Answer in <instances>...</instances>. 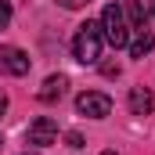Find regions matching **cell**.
<instances>
[{"mask_svg":"<svg viewBox=\"0 0 155 155\" xmlns=\"http://www.w3.org/2000/svg\"><path fill=\"white\" fill-rule=\"evenodd\" d=\"M101 47H105V33H101V22H83L76 29V36H72V54H76V61L83 65H97L101 61Z\"/></svg>","mask_w":155,"mask_h":155,"instance_id":"cell-1","label":"cell"},{"mask_svg":"<svg viewBox=\"0 0 155 155\" xmlns=\"http://www.w3.org/2000/svg\"><path fill=\"white\" fill-rule=\"evenodd\" d=\"M101 33L112 47H126L130 43V25H126V15H123V4H108L101 11Z\"/></svg>","mask_w":155,"mask_h":155,"instance_id":"cell-2","label":"cell"},{"mask_svg":"<svg viewBox=\"0 0 155 155\" xmlns=\"http://www.w3.org/2000/svg\"><path fill=\"white\" fill-rule=\"evenodd\" d=\"M76 108L79 116H90V119H105L112 112V97L108 94H101V90H83L76 97Z\"/></svg>","mask_w":155,"mask_h":155,"instance_id":"cell-3","label":"cell"},{"mask_svg":"<svg viewBox=\"0 0 155 155\" xmlns=\"http://www.w3.org/2000/svg\"><path fill=\"white\" fill-rule=\"evenodd\" d=\"M25 141L36 144V148L54 144V141H58V123H54L51 116H36L33 123H29V130H25Z\"/></svg>","mask_w":155,"mask_h":155,"instance_id":"cell-4","label":"cell"},{"mask_svg":"<svg viewBox=\"0 0 155 155\" xmlns=\"http://www.w3.org/2000/svg\"><path fill=\"white\" fill-rule=\"evenodd\" d=\"M0 72L7 76H25L29 72V54L18 47H0Z\"/></svg>","mask_w":155,"mask_h":155,"instance_id":"cell-5","label":"cell"},{"mask_svg":"<svg viewBox=\"0 0 155 155\" xmlns=\"http://www.w3.org/2000/svg\"><path fill=\"white\" fill-rule=\"evenodd\" d=\"M130 112L134 116H152L155 112V94L148 87H130Z\"/></svg>","mask_w":155,"mask_h":155,"instance_id":"cell-6","label":"cell"},{"mask_svg":"<svg viewBox=\"0 0 155 155\" xmlns=\"http://www.w3.org/2000/svg\"><path fill=\"white\" fill-rule=\"evenodd\" d=\"M65 87H69V79L65 76H47L43 79V87H40V101H43V105H51V101H58V97H61V94H65Z\"/></svg>","mask_w":155,"mask_h":155,"instance_id":"cell-7","label":"cell"},{"mask_svg":"<svg viewBox=\"0 0 155 155\" xmlns=\"http://www.w3.org/2000/svg\"><path fill=\"white\" fill-rule=\"evenodd\" d=\"M152 47H155V36L148 33V29H137V36H134L130 43H126V51H130L134 58H144V54H148Z\"/></svg>","mask_w":155,"mask_h":155,"instance_id":"cell-8","label":"cell"},{"mask_svg":"<svg viewBox=\"0 0 155 155\" xmlns=\"http://www.w3.org/2000/svg\"><path fill=\"white\" fill-rule=\"evenodd\" d=\"M123 4V11L130 15V25L134 29H144V4L141 0H119Z\"/></svg>","mask_w":155,"mask_h":155,"instance_id":"cell-9","label":"cell"},{"mask_svg":"<svg viewBox=\"0 0 155 155\" xmlns=\"http://www.w3.org/2000/svg\"><path fill=\"white\" fill-rule=\"evenodd\" d=\"M7 22H11V4L0 0V29H7Z\"/></svg>","mask_w":155,"mask_h":155,"instance_id":"cell-10","label":"cell"},{"mask_svg":"<svg viewBox=\"0 0 155 155\" xmlns=\"http://www.w3.org/2000/svg\"><path fill=\"white\" fill-rule=\"evenodd\" d=\"M65 144H69V148H83V137H79L76 130H69V134H65Z\"/></svg>","mask_w":155,"mask_h":155,"instance_id":"cell-11","label":"cell"},{"mask_svg":"<svg viewBox=\"0 0 155 155\" xmlns=\"http://www.w3.org/2000/svg\"><path fill=\"white\" fill-rule=\"evenodd\" d=\"M58 4H61V7H69V11H76V7H87L90 0H58Z\"/></svg>","mask_w":155,"mask_h":155,"instance_id":"cell-12","label":"cell"},{"mask_svg":"<svg viewBox=\"0 0 155 155\" xmlns=\"http://www.w3.org/2000/svg\"><path fill=\"white\" fill-rule=\"evenodd\" d=\"M101 72H105V76H119V65H116V61H108V65H101Z\"/></svg>","mask_w":155,"mask_h":155,"instance_id":"cell-13","label":"cell"},{"mask_svg":"<svg viewBox=\"0 0 155 155\" xmlns=\"http://www.w3.org/2000/svg\"><path fill=\"white\" fill-rule=\"evenodd\" d=\"M144 7H148V15L155 18V0H144Z\"/></svg>","mask_w":155,"mask_h":155,"instance_id":"cell-14","label":"cell"},{"mask_svg":"<svg viewBox=\"0 0 155 155\" xmlns=\"http://www.w3.org/2000/svg\"><path fill=\"white\" fill-rule=\"evenodd\" d=\"M4 112H7V97L0 94V116H4Z\"/></svg>","mask_w":155,"mask_h":155,"instance_id":"cell-15","label":"cell"},{"mask_svg":"<svg viewBox=\"0 0 155 155\" xmlns=\"http://www.w3.org/2000/svg\"><path fill=\"white\" fill-rule=\"evenodd\" d=\"M101 155H116V152H101Z\"/></svg>","mask_w":155,"mask_h":155,"instance_id":"cell-16","label":"cell"},{"mask_svg":"<svg viewBox=\"0 0 155 155\" xmlns=\"http://www.w3.org/2000/svg\"><path fill=\"white\" fill-rule=\"evenodd\" d=\"M25 155H36V152H25Z\"/></svg>","mask_w":155,"mask_h":155,"instance_id":"cell-17","label":"cell"},{"mask_svg":"<svg viewBox=\"0 0 155 155\" xmlns=\"http://www.w3.org/2000/svg\"><path fill=\"white\" fill-rule=\"evenodd\" d=\"M0 144H4V141H0Z\"/></svg>","mask_w":155,"mask_h":155,"instance_id":"cell-18","label":"cell"}]
</instances>
